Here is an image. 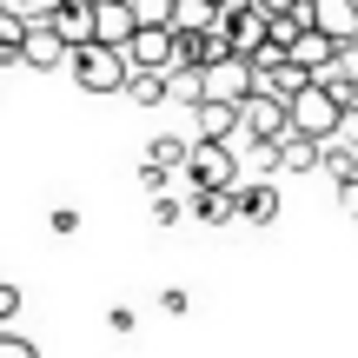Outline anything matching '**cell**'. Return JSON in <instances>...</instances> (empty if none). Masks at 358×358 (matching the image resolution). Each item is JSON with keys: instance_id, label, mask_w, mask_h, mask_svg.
<instances>
[{"instance_id": "5", "label": "cell", "mask_w": 358, "mask_h": 358, "mask_svg": "<svg viewBox=\"0 0 358 358\" xmlns=\"http://www.w3.org/2000/svg\"><path fill=\"white\" fill-rule=\"evenodd\" d=\"M127 66H133V73H166V66H173V27H133Z\"/></svg>"}, {"instance_id": "19", "label": "cell", "mask_w": 358, "mask_h": 358, "mask_svg": "<svg viewBox=\"0 0 358 358\" xmlns=\"http://www.w3.org/2000/svg\"><path fill=\"white\" fill-rule=\"evenodd\" d=\"M319 173L325 179H352L358 173V153H345L338 140H319Z\"/></svg>"}, {"instance_id": "28", "label": "cell", "mask_w": 358, "mask_h": 358, "mask_svg": "<svg viewBox=\"0 0 358 358\" xmlns=\"http://www.w3.org/2000/svg\"><path fill=\"white\" fill-rule=\"evenodd\" d=\"M338 213L358 219V179H338Z\"/></svg>"}, {"instance_id": "21", "label": "cell", "mask_w": 358, "mask_h": 358, "mask_svg": "<svg viewBox=\"0 0 358 358\" xmlns=\"http://www.w3.org/2000/svg\"><path fill=\"white\" fill-rule=\"evenodd\" d=\"M127 100L133 106H166V73H133L127 80Z\"/></svg>"}, {"instance_id": "14", "label": "cell", "mask_w": 358, "mask_h": 358, "mask_svg": "<svg viewBox=\"0 0 358 358\" xmlns=\"http://www.w3.org/2000/svg\"><path fill=\"white\" fill-rule=\"evenodd\" d=\"M332 60H338V40H332V34H319V27H306V34L292 40V66H306L312 80H319Z\"/></svg>"}, {"instance_id": "11", "label": "cell", "mask_w": 358, "mask_h": 358, "mask_svg": "<svg viewBox=\"0 0 358 358\" xmlns=\"http://www.w3.org/2000/svg\"><path fill=\"white\" fill-rule=\"evenodd\" d=\"M272 173H319V140H306V133H279L272 140Z\"/></svg>"}, {"instance_id": "10", "label": "cell", "mask_w": 358, "mask_h": 358, "mask_svg": "<svg viewBox=\"0 0 358 358\" xmlns=\"http://www.w3.org/2000/svg\"><path fill=\"white\" fill-rule=\"evenodd\" d=\"M266 20H272L266 7H245V13H232V20H219L226 27V47L239 53V60H252V53L266 47Z\"/></svg>"}, {"instance_id": "31", "label": "cell", "mask_w": 358, "mask_h": 358, "mask_svg": "<svg viewBox=\"0 0 358 358\" xmlns=\"http://www.w3.org/2000/svg\"><path fill=\"white\" fill-rule=\"evenodd\" d=\"M352 179H358V173H352Z\"/></svg>"}, {"instance_id": "15", "label": "cell", "mask_w": 358, "mask_h": 358, "mask_svg": "<svg viewBox=\"0 0 358 358\" xmlns=\"http://www.w3.org/2000/svg\"><path fill=\"white\" fill-rule=\"evenodd\" d=\"M47 27L66 40V53H73V47H87V40H93V0H66V7L53 13Z\"/></svg>"}, {"instance_id": "26", "label": "cell", "mask_w": 358, "mask_h": 358, "mask_svg": "<svg viewBox=\"0 0 358 358\" xmlns=\"http://www.w3.org/2000/svg\"><path fill=\"white\" fill-rule=\"evenodd\" d=\"M332 73L345 80V87H358V40H345V47H338V60H332Z\"/></svg>"}, {"instance_id": "30", "label": "cell", "mask_w": 358, "mask_h": 358, "mask_svg": "<svg viewBox=\"0 0 358 358\" xmlns=\"http://www.w3.org/2000/svg\"><path fill=\"white\" fill-rule=\"evenodd\" d=\"M266 13H292V7H306V0H259Z\"/></svg>"}, {"instance_id": "2", "label": "cell", "mask_w": 358, "mask_h": 358, "mask_svg": "<svg viewBox=\"0 0 358 358\" xmlns=\"http://www.w3.org/2000/svg\"><path fill=\"white\" fill-rule=\"evenodd\" d=\"M179 179H192V192H226V186H239V159H232L226 140H192Z\"/></svg>"}, {"instance_id": "1", "label": "cell", "mask_w": 358, "mask_h": 358, "mask_svg": "<svg viewBox=\"0 0 358 358\" xmlns=\"http://www.w3.org/2000/svg\"><path fill=\"white\" fill-rule=\"evenodd\" d=\"M66 66H73V80L87 93H127V80H133L127 53H120V47H100V40L73 47V53H66Z\"/></svg>"}, {"instance_id": "16", "label": "cell", "mask_w": 358, "mask_h": 358, "mask_svg": "<svg viewBox=\"0 0 358 358\" xmlns=\"http://www.w3.org/2000/svg\"><path fill=\"white\" fill-rule=\"evenodd\" d=\"M192 120H199V140H226L232 146V133H239V106H219V100H199Z\"/></svg>"}, {"instance_id": "4", "label": "cell", "mask_w": 358, "mask_h": 358, "mask_svg": "<svg viewBox=\"0 0 358 358\" xmlns=\"http://www.w3.org/2000/svg\"><path fill=\"white\" fill-rule=\"evenodd\" d=\"M199 87H206V100H219V106H239L245 93H252V60L226 53V60H213V66L199 73Z\"/></svg>"}, {"instance_id": "13", "label": "cell", "mask_w": 358, "mask_h": 358, "mask_svg": "<svg viewBox=\"0 0 358 358\" xmlns=\"http://www.w3.org/2000/svg\"><path fill=\"white\" fill-rule=\"evenodd\" d=\"M13 60L40 66V73H47V66H66V40L53 34L47 20H40V27H27V40H20V53H13Z\"/></svg>"}, {"instance_id": "23", "label": "cell", "mask_w": 358, "mask_h": 358, "mask_svg": "<svg viewBox=\"0 0 358 358\" xmlns=\"http://www.w3.org/2000/svg\"><path fill=\"white\" fill-rule=\"evenodd\" d=\"M127 13H133V27H166L173 0H127Z\"/></svg>"}, {"instance_id": "27", "label": "cell", "mask_w": 358, "mask_h": 358, "mask_svg": "<svg viewBox=\"0 0 358 358\" xmlns=\"http://www.w3.org/2000/svg\"><path fill=\"white\" fill-rule=\"evenodd\" d=\"M0 358H40V352H34V345H27V338H13V332H7V325H0Z\"/></svg>"}, {"instance_id": "12", "label": "cell", "mask_w": 358, "mask_h": 358, "mask_svg": "<svg viewBox=\"0 0 358 358\" xmlns=\"http://www.w3.org/2000/svg\"><path fill=\"white\" fill-rule=\"evenodd\" d=\"M93 40L127 53V40H133V13H127V0H93Z\"/></svg>"}, {"instance_id": "18", "label": "cell", "mask_w": 358, "mask_h": 358, "mask_svg": "<svg viewBox=\"0 0 358 358\" xmlns=\"http://www.w3.org/2000/svg\"><path fill=\"white\" fill-rule=\"evenodd\" d=\"M166 100H179V106H199V100H206L199 66H166Z\"/></svg>"}, {"instance_id": "3", "label": "cell", "mask_w": 358, "mask_h": 358, "mask_svg": "<svg viewBox=\"0 0 358 358\" xmlns=\"http://www.w3.org/2000/svg\"><path fill=\"white\" fill-rule=\"evenodd\" d=\"M338 113H345V106H338L332 93L319 87V80H306V87L285 100V120H292V133H306V140H332Z\"/></svg>"}, {"instance_id": "24", "label": "cell", "mask_w": 358, "mask_h": 358, "mask_svg": "<svg viewBox=\"0 0 358 358\" xmlns=\"http://www.w3.org/2000/svg\"><path fill=\"white\" fill-rule=\"evenodd\" d=\"M20 40H27V20H20V13H7V7H0V53L13 60V53H20Z\"/></svg>"}, {"instance_id": "17", "label": "cell", "mask_w": 358, "mask_h": 358, "mask_svg": "<svg viewBox=\"0 0 358 358\" xmlns=\"http://www.w3.org/2000/svg\"><path fill=\"white\" fill-rule=\"evenodd\" d=\"M173 34H206V27H219V7L213 0H173Z\"/></svg>"}, {"instance_id": "29", "label": "cell", "mask_w": 358, "mask_h": 358, "mask_svg": "<svg viewBox=\"0 0 358 358\" xmlns=\"http://www.w3.org/2000/svg\"><path fill=\"white\" fill-rule=\"evenodd\" d=\"M13 312H20V285H0V325H7Z\"/></svg>"}, {"instance_id": "7", "label": "cell", "mask_w": 358, "mask_h": 358, "mask_svg": "<svg viewBox=\"0 0 358 358\" xmlns=\"http://www.w3.org/2000/svg\"><path fill=\"white\" fill-rule=\"evenodd\" d=\"M232 219H245V226H272L279 219V186L272 179H252V186H232Z\"/></svg>"}, {"instance_id": "9", "label": "cell", "mask_w": 358, "mask_h": 358, "mask_svg": "<svg viewBox=\"0 0 358 358\" xmlns=\"http://www.w3.org/2000/svg\"><path fill=\"white\" fill-rule=\"evenodd\" d=\"M306 13H312V27H319V34L338 40V47L358 40V0H306Z\"/></svg>"}, {"instance_id": "6", "label": "cell", "mask_w": 358, "mask_h": 358, "mask_svg": "<svg viewBox=\"0 0 358 358\" xmlns=\"http://www.w3.org/2000/svg\"><path fill=\"white\" fill-rule=\"evenodd\" d=\"M239 133H252L259 146H272L279 133H292V120H285L279 100H266V93H245V100H239Z\"/></svg>"}, {"instance_id": "8", "label": "cell", "mask_w": 358, "mask_h": 358, "mask_svg": "<svg viewBox=\"0 0 358 358\" xmlns=\"http://www.w3.org/2000/svg\"><path fill=\"white\" fill-rule=\"evenodd\" d=\"M226 27H206V34H173V66H213V60H226Z\"/></svg>"}, {"instance_id": "20", "label": "cell", "mask_w": 358, "mask_h": 358, "mask_svg": "<svg viewBox=\"0 0 358 358\" xmlns=\"http://www.w3.org/2000/svg\"><path fill=\"white\" fill-rule=\"evenodd\" d=\"M192 213H199L206 226H232V186L226 192H192Z\"/></svg>"}, {"instance_id": "22", "label": "cell", "mask_w": 358, "mask_h": 358, "mask_svg": "<svg viewBox=\"0 0 358 358\" xmlns=\"http://www.w3.org/2000/svg\"><path fill=\"white\" fill-rule=\"evenodd\" d=\"M146 166H159V173H179V166H186V140L159 133V140H153V153H146Z\"/></svg>"}, {"instance_id": "25", "label": "cell", "mask_w": 358, "mask_h": 358, "mask_svg": "<svg viewBox=\"0 0 358 358\" xmlns=\"http://www.w3.org/2000/svg\"><path fill=\"white\" fill-rule=\"evenodd\" d=\"M332 140L345 146V153H358V106H345V113H338V127H332Z\"/></svg>"}]
</instances>
